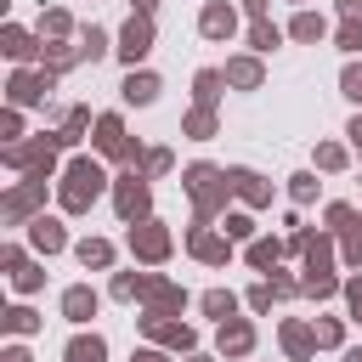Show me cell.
I'll return each instance as SVG.
<instances>
[{"mask_svg": "<svg viewBox=\"0 0 362 362\" xmlns=\"http://www.w3.org/2000/svg\"><path fill=\"white\" fill-rule=\"evenodd\" d=\"M96 187H102V170H96L90 158H79V164L68 170V192H62V198H68L74 209H85V204L96 198Z\"/></svg>", "mask_w": 362, "mask_h": 362, "instance_id": "6da1fadb", "label": "cell"}, {"mask_svg": "<svg viewBox=\"0 0 362 362\" xmlns=\"http://www.w3.org/2000/svg\"><path fill=\"white\" fill-rule=\"evenodd\" d=\"M215 181H221V175H215L209 164H198V170H187V187H192V198H198V209H215V192H221Z\"/></svg>", "mask_w": 362, "mask_h": 362, "instance_id": "7a4b0ae2", "label": "cell"}, {"mask_svg": "<svg viewBox=\"0 0 362 362\" xmlns=\"http://www.w3.org/2000/svg\"><path fill=\"white\" fill-rule=\"evenodd\" d=\"M130 243H136V249H141V255H147V260H158V255H164V249H170V238H164V232H158V226H141V232H130Z\"/></svg>", "mask_w": 362, "mask_h": 362, "instance_id": "3957f363", "label": "cell"}, {"mask_svg": "<svg viewBox=\"0 0 362 362\" xmlns=\"http://www.w3.org/2000/svg\"><path fill=\"white\" fill-rule=\"evenodd\" d=\"M147 40H153V28H147V17H136V23H130V28H124V57H130V62H136V57H141V51H147Z\"/></svg>", "mask_w": 362, "mask_h": 362, "instance_id": "277c9868", "label": "cell"}, {"mask_svg": "<svg viewBox=\"0 0 362 362\" xmlns=\"http://www.w3.org/2000/svg\"><path fill=\"white\" fill-rule=\"evenodd\" d=\"M119 209H124V215H136V209H147V187H141V175H130V181L119 187Z\"/></svg>", "mask_w": 362, "mask_h": 362, "instance_id": "5b68a950", "label": "cell"}, {"mask_svg": "<svg viewBox=\"0 0 362 362\" xmlns=\"http://www.w3.org/2000/svg\"><path fill=\"white\" fill-rule=\"evenodd\" d=\"M124 96H130V102H153V96H158V79H153V74H130Z\"/></svg>", "mask_w": 362, "mask_h": 362, "instance_id": "8992f818", "label": "cell"}, {"mask_svg": "<svg viewBox=\"0 0 362 362\" xmlns=\"http://www.w3.org/2000/svg\"><path fill=\"white\" fill-rule=\"evenodd\" d=\"M226 181H232V187H238V192H243V198H249V204H266V187H260V181H255V175H249V170H232V175H226Z\"/></svg>", "mask_w": 362, "mask_h": 362, "instance_id": "52a82bcc", "label": "cell"}, {"mask_svg": "<svg viewBox=\"0 0 362 362\" xmlns=\"http://www.w3.org/2000/svg\"><path fill=\"white\" fill-rule=\"evenodd\" d=\"M204 34H215V40L232 34V11H226V6H209V11H204Z\"/></svg>", "mask_w": 362, "mask_h": 362, "instance_id": "ba28073f", "label": "cell"}, {"mask_svg": "<svg viewBox=\"0 0 362 362\" xmlns=\"http://www.w3.org/2000/svg\"><path fill=\"white\" fill-rule=\"evenodd\" d=\"M90 311H96V300H90V288H68V317H79V322H85Z\"/></svg>", "mask_w": 362, "mask_h": 362, "instance_id": "9c48e42d", "label": "cell"}, {"mask_svg": "<svg viewBox=\"0 0 362 362\" xmlns=\"http://www.w3.org/2000/svg\"><path fill=\"white\" fill-rule=\"evenodd\" d=\"M68 362H102V339H74L68 345Z\"/></svg>", "mask_w": 362, "mask_h": 362, "instance_id": "30bf717a", "label": "cell"}, {"mask_svg": "<svg viewBox=\"0 0 362 362\" xmlns=\"http://www.w3.org/2000/svg\"><path fill=\"white\" fill-rule=\"evenodd\" d=\"M249 339H255V334H249L243 322H232V328H221V345H226V351H249Z\"/></svg>", "mask_w": 362, "mask_h": 362, "instance_id": "8fae6325", "label": "cell"}, {"mask_svg": "<svg viewBox=\"0 0 362 362\" xmlns=\"http://www.w3.org/2000/svg\"><path fill=\"white\" fill-rule=\"evenodd\" d=\"M215 96H221V74H198V102L209 107Z\"/></svg>", "mask_w": 362, "mask_h": 362, "instance_id": "7c38bea8", "label": "cell"}, {"mask_svg": "<svg viewBox=\"0 0 362 362\" xmlns=\"http://www.w3.org/2000/svg\"><path fill=\"white\" fill-rule=\"evenodd\" d=\"M34 243H40V249H62V232H57L51 221H40V226H34Z\"/></svg>", "mask_w": 362, "mask_h": 362, "instance_id": "4fadbf2b", "label": "cell"}, {"mask_svg": "<svg viewBox=\"0 0 362 362\" xmlns=\"http://www.w3.org/2000/svg\"><path fill=\"white\" fill-rule=\"evenodd\" d=\"M192 249H198L204 260H226V243H215V238H204V232L192 238Z\"/></svg>", "mask_w": 362, "mask_h": 362, "instance_id": "5bb4252c", "label": "cell"}, {"mask_svg": "<svg viewBox=\"0 0 362 362\" xmlns=\"http://www.w3.org/2000/svg\"><path fill=\"white\" fill-rule=\"evenodd\" d=\"M294 34H300V40H317V34H322V17H311V11L294 17Z\"/></svg>", "mask_w": 362, "mask_h": 362, "instance_id": "9a60e30c", "label": "cell"}, {"mask_svg": "<svg viewBox=\"0 0 362 362\" xmlns=\"http://www.w3.org/2000/svg\"><path fill=\"white\" fill-rule=\"evenodd\" d=\"M226 74H232V79H238V85H260V68H255V62H232V68H226Z\"/></svg>", "mask_w": 362, "mask_h": 362, "instance_id": "2e32d148", "label": "cell"}, {"mask_svg": "<svg viewBox=\"0 0 362 362\" xmlns=\"http://www.w3.org/2000/svg\"><path fill=\"white\" fill-rule=\"evenodd\" d=\"M255 45H260V51H266V45H277V28H272L266 17H255Z\"/></svg>", "mask_w": 362, "mask_h": 362, "instance_id": "e0dca14e", "label": "cell"}, {"mask_svg": "<svg viewBox=\"0 0 362 362\" xmlns=\"http://www.w3.org/2000/svg\"><path fill=\"white\" fill-rule=\"evenodd\" d=\"M79 260H85V266H107V243H85Z\"/></svg>", "mask_w": 362, "mask_h": 362, "instance_id": "ac0fdd59", "label": "cell"}, {"mask_svg": "<svg viewBox=\"0 0 362 362\" xmlns=\"http://www.w3.org/2000/svg\"><path fill=\"white\" fill-rule=\"evenodd\" d=\"M204 311H209V317H232V294H209Z\"/></svg>", "mask_w": 362, "mask_h": 362, "instance_id": "d6986e66", "label": "cell"}, {"mask_svg": "<svg viewBox=\"0 0 362 362\" xmlns=\"http://www.w3.org/2000/svg\"><path fill=\"white\" fill-rule=\"evenodd\" d=\"M339 45L356 51V45H362V23H345V28H339Z\"/></svg>", "mask_w": 362, "mask_h": 362, "instance_id": "ffe728a7", "label": "cell"}, {"mask_svg": "<svg viewBox=\"0 0 362 362\" xmlns=\"http://www.w3.org/2000/svg\"><path fill=\"white\" fill-rule=\"evenodd\" d=\"M249 260H255V266H272V260H277V243H255Z\"/></svg>", "mask_w": 362, "mask_h": 362, "instance_id": "44dd1931", "label": "cell"}, {"mask_svg": "<svg viewBox=\"0 0 362 362\" xmlns=\"http://www.w3.org/2000/svg\"><path fill=\"white\" fill-rule=\"evenodd\" d=\"M345 96H356V102H362V68H345Z\"/></svg>", "mask_w": 362, "mask_h": 362, "instance_id": "7402d4cb", "label": "cell"}, {"mask_svg": "<svg viewBox=\"0 0 362 362\" xmlns=\"http://www.w3.org/2000/svg\"><path fill=\"white\" fill-rule=\"evenodd\" d=\"M339 11H345V17L356 23V17H362V0H339Z\"/></svg>", "mask_w": 362, "mask_h": 362, "instance_id": "603a6c76", "label": "cell"}, {"mask_svg": "<svg viewBox=\"0 0 362 362\" xmlns=\"http://www.w3.org/2000/svg\"><path fill=\"white\" fill-rule=\"evenodd\" d=\"M351 305H356V317H362V277L351 283Z\"/></svg>", "mask_w": 362, "mask_h": 362, "instance_id": "cb8c5ba5", "label": "cell"}, {"mask_svg": "<svg viewBox=\"0 0 362 362\" xmlns=\"http://www.w3.org/2000/svg\"><path fill=\"white\" fill-rule=\"evenodd\" d=\"M249 11H255V17H260V11H266V0H249Z\"/></svg>", "mask_w": 362, "mask_h": 362, "instance_id": "d4e9b609", "label": "cell"}, {"mask_svg": "<svg viewBox=\"0 0 362 362\" xmlns=\"http://www.w3.org/2000/svg\"><path fill=\"white\" fill-rule=\"evenodd\" d=\"M351 136H356V147H362V119H356V124H351Z\"/></svg>", "mask_w": 362, "mask_h": 362, "instance_id": "484cf974", "label": "cell"}, {"mask_svg": "<svg viewBox=\"0 0 362 362\" xmlns=\"http://www.w3.org/2000/svg\"><path fill=\"white\" fill-rule=\"evenodd\" d=\"M6 362H28V356H23V351H11V356H6Z\"/></svg>", "mask_w": 362, "mask_h": 362, "instance_id": "4316f807", "label": "cell"}, {"mask_svg": "<svg viewBox=\"0 0 362 362\" xmlns=\"http://www.w3.org/2000/svg\"><path fill=\"white\" fill-rule=\"evenodd\" d=\"M345 362H362V351H351V356H345Z\"/></svg>", "mask_w": 362, "mask_h": 362, "instance_id": "83f0119b", "label": "cell"}]
</instances>
